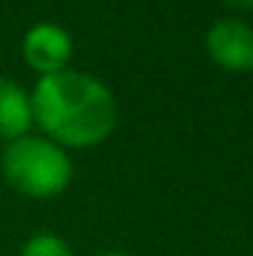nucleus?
Returning <instances> with one entry per match:
<instances>
[{"instance_id":"obj_1","label":"nucleus","mask_w":253,"mask_h":256,"mask_svg":"<svg viewBox=\"0 0 253 256\" xmlns=\"http://www.w3.org/2000/svg\"><path fill=\"white\" fill-rule=\"evenodd\" d=\"M33 120L66 146H96L116 126L110 90L80 72L45 74L30 96Z\"/></svg>"},{"instance_id":"obj_2","label":"nucleus","mask_w":253,"mask_h":256,"mask_svg":"<svg viewBox=\"0 0 253 256\" xmlns=\"http://www.w3.org/2000/svg\"><path fill=\"white\" fill-rule=\"evenodd\" d=\"M3 176L6 182L24 196L48 200L68 188L72 161L63 149L42 137L12 140L3 152Z\"/></svg>"},{"instance_id":"obj_3","label":"nucleus","mask_w":253,"mask_h":256,"mask_svg":"<svg viewBox=\"0 0 253 256\" xmlns=\"http://www.w3.org/2000/svg\"><path fill=\"white\" fill-rule=\"evenodd\" d=\"M206 48H208V57L224 68H232V72L253 68V30L244 21H236V18L218 21L206 36Z\"/></svg>"},{"instance_id":"obj_4","label":"nucleus","mask_w":253,"mask_h":256,"mask_svg":"<svg viewBox=\"0 0 253 256\" xmlns=\"http://www.w3.org/2000/svg\"><path fill=\"white\" fill-rule=\"evenodd\" d=\"M68 57H72V39H68V33L60 24L42 21V24L27 30V36H24V60H27L30 68L42 72V78L63 72Z\"/></svg>"},{"instance_id":"obj_5","label":"nucleus","mask_w":253,"mask_h":256,"mask_svg":"<svg viewBox=\"0 0 253 256\" xmlns=\"http://www.w3.org/2000/svg\"><path fill=\"white\" fill-rule=\"evenodd\" d=\"M33 126V108L24 90L3 80L0 84V137L21 140L27 137V128Z\"/></svg>"},{"instance_id":"obj_6","label":"nucleus","mask_w":253,"mask_h":256,"mask_svg":"<svg viewBox=\"0 0 253 256\" xmlns=\"http://www.w3.org/2000/svg\"><path fill=\"white\" fill-rule=\"evenodd\" d=\"M21 256H72V254H68V244L63 238H57L51 232H39L24 244Z\"/></svg>"},{"instance_id":"obj_7","label":"nucleus","mask_w":253,"mask_h":256,"mask_svg":"<svg viewBox=\"0 0 253 256\" xmlns=\"http://www.w3.org/2000/svg\"><path fill=\"white\" fill-rule=\"evenodd\" d=\"M232 6H238V9H253V0H230Z\"/></svg>"},{"instance_id":"obj_8","label":"nucleus","mask_w":253,"mask_h":256,"mask_svg":"<svg viewBox=\"0 0 253 256\" xmlns=\"http://www.w3.org/2000/svg\"><path fill=\"white\" fill-rule=\"evenodd\" d=\"M108 256H122V254H108Z\"/></svg>"},{"instance_id":"obj_9","label":"nucleus","mask_w":253,"mask_h":256,"mask_svg":"<svg viewBox=\"0 0 253 256\" xmlns=\"http://www.w3.org/2000/svg\"><path fill=\"white\" fill-rule=\"evenodd\" d=\"M3 80H6V78H0V84H3Z\"/></svg>"}]
</instances>
